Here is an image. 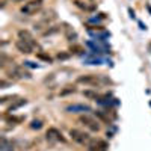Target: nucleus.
<instances>
[{"label":"nucleus","mask_w":151,"mask_h":151,"mask_svg":"<svg viewBox=\"0 0 151 151\" xmlns=\"http://www.w3.org/2000/svg\"><path fill=\"white\" fill-rule=\"evenodd\" d=\"M71 92H76V88H71V86H68L67 89H64L60 92V95H67V94H71Z\"/></svg>","instance_id":"nucleus-17"},{"label":"nucleus","mask_w":151,"mask_h":151,"mask_svg":"<svg viewBox=\"0 0 151 151\" xmlns=\"http://www.w3.org/2000/svg\"><path fill=\"white\" fill-rule=\"evenodd\" d=\"M80 122L82 124H85L89 130H92V132H98L100 130V125H98V122L92 118V116H89V115H83V116H80Z\"/></svg>","instance_id":"nucleus-4"},{"label":"nucleus","mask_w":151,"mask_h":151,"mask_svg":"<svg viewBox=\"0 0 151 151\" xmlns=\"http://www.w3.org/2000/svg\"><path fill=\"white\" fill-rule=\"evenodd\" d=\"M15 48L23 55H30L33 52V45H30L29 42L23 41V40H17L15 41Z\"/></svg>","instance_id":"nucleus-5"},{"label":"nucleus","mask_w":151,"mask_h":151,"mask_svg":"<svg viewBox=\"0 0 151 151\" xmlns=\"http://www.w3.org/2000/svg\"><path fill=\"white\" fill-rule=\"evenodd\" d=\"M83 95H85V97H88V98H95V100H97V97H98L97 91H91V89L83 91Z\"/></svg>","instance_id":"nucleus-11"},{"label":"nucleus","mask_w":151,"mask_h":151,"mask_svg":"<svg viewBox=\"0 0 151 151\" xmlns=\"http://www.w3.org/2000/svg\"><path fill=\"white\" fill-rule=\"evenodd\" d=\"M47 137H53V139H56V141L67 142V139H65L64 136H62V133H60L58 129H48V132H47Z\"/></svg>","instance_id":"nucleus-7"},{"label":"nucleus","mask_w":151,"mask_h":151,"mask_svg":"<svg viewBox=\"0 0 151 151\" xmlns=\"http://www.w3.org/2000/svg\"><path fill=\"white\" fill-rule=\"evenodd\" d=\"M95 115H97V116H98L100 119H103V121H106V122H109V118H107V116L104 115V113H103V112H100V110H98V112H95Z\"/></svg>","instance_id":"nucleus-16"},{"label":"nucleus","mask_w":151,"mask_h":151,"mask_svg":"<svg viewBox=\"0 0 151 151\" xmlns=\"http://www.w3.org/2000/svg\"><path fill=\"white\" fill-rule=\"evenodd\" d=\"M70 136H71L73 141H76V142L80 144V145H88V144H89V141H91V136L89 134L82 132V130H77V129H71L70 130Z\"/></svg>","instance_id":"nucleus-2"},{"label":"nucleus","mask_w":151,"mask_h":151,"mask_svg":"<svg viewBox=\"0 0 151 151\" xmlns=\"http://www.w3.org/2000/svg\"><path fill=\"white\" fill-rule=\"evenodd\" d=\"M68 58H70V55H68V53H58V59H60V60L68 59Z\"/></svg>","instance_id":"nucleus-18"},{"label":"nucleus","mask_w":151,"mask_h":151,"mask_svg":"<svg viewBox=\"0 0 151 151\" xmlns=\"http://www.w3.org/2000/svg\"><path fill=\"white\" fill-rule=\"evenodd\" d=\"M20 11L24 15H35L36 12L41 11V0H32V2L24 3Z\"/></svg>","instance_id":"nucleus-1"},{"label":"nucleus","mask_w":151,"mask_h":151,"mask_svg":"<svg viewBox=\"0 0 151 151\" xmlns=\"http://www.w3.org/2000/svg\"><path fill=\"white\" fill-rule=\"evenodd\" d=\"M67 38H68V41H76L77 40V33H76L73 29H68L67 30Z\"/></svg>","instance_id":"nucleus-12"},{"label":"nucleus","mask_w":151,"mask_h":151,"mask_svg":"<svg viewBox=\"0 0 151 151\" xmlns=\"http://www.w3.org/2000/svg\"><path fill=\"white\" fill-rule=\"evenodd\" d=\"M67 112H71V113H77V112H91V107L89 106H85V104H73V106H68L65 107Z\"/></svg>","instance_id":"nucleus-6"},{"label":"nucleus","mask_w":151,"mask_h":151,"mask_svg":"<svg viewBox=\"0 0 151 151\" xmlns=\"http://www.w3.org/2000/svg\"><path fill=\"white\" fill-rule=\"evenodd\" d=\"M27 103V100L26 98H23V100H20V101H15L14 104H12L9 109H8V112H14L15 109H18V107H21V106H24V104H26Z\"/></svg>","instance_id":"nucleus-10"},{"label":"nucleus","mask_w":151,"mask_h":151,"mask_svg":"<svg viewBox=\"0 0 151 151\" xmlns=\"http://www.w3.org/2000/svg\"><path fill=\"white\" fill-rule=\"evenodd\" d=\"M36 58H40V59H42V60H45V62H52V60H53V59L50 58L48 55H45V53H42V52L36 53Z\"/></svg>","instance_id":"nucleus-13"},{"label":"nucleus","mask_w":151,"mask_h":151,"mask_svg":"<svg viewBox=\"0 0 151 151\" xmlns=\"http://www.w3.org/2000/svg\"><path fill=\"white\" fill-rule=\"evenodd\" d=\"M56 32H59V27H58V26H52L50 29H47L42 35H44V36H47V35H53V33H56Z\"/></svg>","instance_id":"nucleus-14"},{"label":"nucleus","mask_w":151,"mask_h":151,"mask_svg":"<svg viewBox=\"0 0 151 151\" xmlns=\"http://www.w3.org/2000/svg\"><path fill=\"white\" fill-rule=\"evenodd\" d=\"M88 151H106L109 148L107 142L101 141V139H91L89 144L86 145Z\"/></svg>","instance_id":"nucleus-3"},{"label":"nucleus","mask_w":151,"mask_h":151,"mask_svg":"<svg viewBox=\"0 0 151 151\" xmlns=\"http://www.w3.org/2000/svg\"><path fill=\"white\" fill-rule=\"evenodd\" d=\"M79 83H88V85H97L98 83V77L97 76H80V77L77 79Z\"/></svg>","instance_id":"nucleus-8"},{"label":"nucleus","mask_w":151,"mask_h":151,"mask_svg":"<svg viewBox=\"0 0 151 151\" xmlns=\"http://www.w3.org/2000/svg\"><path fill=\"white\" fill-rule=\"evenodd\" d=\"M18 38H20V40H23V41H26V42H29L30 45H36V42L33 41V36L27 32V30H20L18 32Z\"/></svg>","instance_id":"nucleus-9"},{"label":"nucleus","mask_w":151,"mask_h":151,"mask_svg":"<svg viewBox=\"0 0 151 151\" xmlns=\"http://www.w3.org/2000/svg\"><path fill=\"white\" fill-rule=\"evenodd\" d=\"M30 127H32V129H36V130H40V129L42 127V122H41L40 119H33L32 124H30Z\"/></svg>","instance_id":"nucleus-15"}]
</instances>
